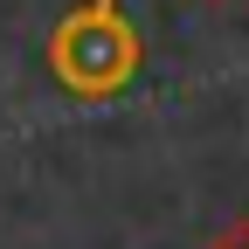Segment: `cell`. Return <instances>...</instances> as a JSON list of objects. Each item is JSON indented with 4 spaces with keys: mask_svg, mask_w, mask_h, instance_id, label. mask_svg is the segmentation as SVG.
Here are the masks:
<instances>
[{
    "mask_svg": "<svg viewBox=\"0 0 249 249\" xmlns=\"http://www.w3.org/2000/svg\"><path fill=\"white\" fill-rule=\"evenodd\" d=\"M42 62H49V76L70 90V97L97 104V97H118V90L139 83L145 42H139V28L124 21L118 0H83V7H70V14L49 28Z\"/></svg>",
    "mask_w": 249,
    "mask_h": 249,
    "instance_id": "1",
    "label": "cell"
},
{
    "mask_svg": "<svg viewBox=\"0 0 249 249\" xmlns=\"http://www.w3.org/2000/svg\"><path fill=\"white\" fill-rule=\"evenodd\" d=\"M201 249H249V214H235V222L214 235V242H201Z\"/></svg>",
    "mask_w": 249,
    "mask_h": 249,
    "instance_id": "2",
    "label": "cell"
},
{
    "mask_svg": "<svg viewBox=\"0 0 249 249\" xmlns=\"http://www.w3.org/2000/svg\"><path fill=\"white\" fill-rule=\"evenodd\" d=\"M201 7H235V0H201Z\"/></svg>",
    "mask_w": 249,
    "mask_h": 249,
    "instance_id": "3",
    "label": "cell"
}]
</instances>
